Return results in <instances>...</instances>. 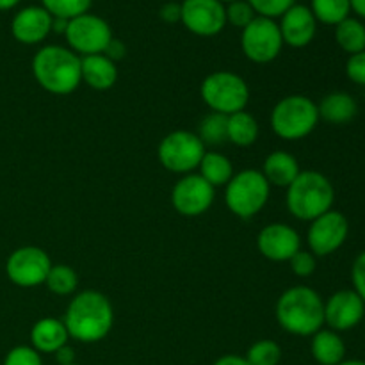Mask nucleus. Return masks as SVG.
<instances>
[{
    "label": "nucleus",
    "mask_w": 365,
    "mask_h": 365,
    "mask_svg": "<svg viewBox=\"0 0 365 365\" xmlns=\"http://www.w3.org/2000/svg\"><path fill=\"white\" fill-rule=\"evenodd\" d=\"M63 323L70 339L82 344H95L110 334L114 310L109 298L98 291H82L71 298L64 312Z\"/></svg>",
    "instance_id": "f257e3e1"
},
{
    "label": "nucleus",
    "mask_w": 365,
    "mask_h": 365,
    "mask_svg": "<svg viewBox=\"0 0 365 365\" xmlns=\"http://www.w3.org/2000/svg\"><path fill=\"white\" fill-rule=\"evenodd\" d=\"M282 330L298 337H312L324 327V302L317 291L296 285L282 292L274 307Z\"/></svg>",
    "instance_id": "f03ea898"
},
{
    "label": "nucleus",
    "mask_w": 365,
    "mask_h": 365,
    "mask_svg": "<svg viewBox=\"0 0 365 365\" xmlns=\"http://www.w3.org/2000/svg\"><path fill=\"white\" fill-rule=\"evenodd\" d=\"M82 57L61 45H45L32 57V75L45 91L70 95L82 84Z\"/></svg>",
    "instance_id": "7ed1b4c3"
},
{
    "label": "nucleus",
    "mask_w": 365,
    "mask_h": 365,
    "mask_svg": "<svg viewBox=\"0 0 365 365\" xmlns=\"http://www.w3.org/2000/svg\"><path fill=\"white\" fill-rule=\"evenodd\" d=\"M335 189L330 178L316 170L299 171L287 187L285 203L287 210L299 221H314L331 210Z\"/></svg>",
    "instance_id": "20e7f679"
},
{
    "label": "nucleus",
    "mask_w": 365,
    "mask_h": 365,
    "mask_svg": "<svg viewBox=\"0 0 365 365\" xmlns=\"http://www.w3.org/2000/svg\"><path fill=\"white\" fill-rule=\"evenodd\" d=\"M319 120L317 103L305 95H289L278 100L269 118L273 132L285 141H299L310 135Z\"/></svg>",
    "instance_id": "39448f33"
},
{
    "label": "nucleus",
    "mask_w": 365,
    "mask_h": 365,
    "mask_svg": "<svg viewBox=\"0 0 365 365\" xmlns=\"http://www.w3.org/2000/svg\"><path fill=\"white\" fill-rule=\"evenodd\" d=\"M271 195V185L259 170H241L234 173L225 185V202L228 210L241 220L257 216L266 207Z\"/></svg>",
    "instance_id": "423d86ee"
},
{
    "label": "nucleus",
    "mask_w": 365,
    "mask_h": 365,
    "mask_svg": "<svg viewBox=\"0 0 365 365\" xmlns=\"http://www.w3.org/2000/svg\"><path fill=\"white\" fill-rule=\"evenodd\" d=\"M200 95L210 113L225 116L246 110L250 102V88L241 75L228 70H217L207 75L200 88Z\"/></svg>",
    "instance_id": "0eeeda50"
},
{
    "label": "nucleus",
    "mask_w": 365,
    "mask_h": 365,
    "mask_svg": "<svg viewBox=\"0 0 365 365\" xmlns=\"http://www.w3.org/2000/svg\"><path fill=\"white\" fill-rule=\"evenodd\" d=\"M207 146L196 132L173 130L164 135L157 148V157L163 168L177 175H189L198 170Z\"/></svg>",
    "instance_id": "6e6552de"
},
{
    "label": "nucleus",
    "mask_w": 365,
    "mask_h": 365,
    "mask_svg": "<svg viewBox=\"0 0 365 365\" xmlns=\"http://www.w3.org/2000/svg\"><path fill=\"white\" fill-rule=\"evenodd\" d=\"M68 41V48L73 50L77 56H95L103 53L113 36V29L102 16L93 13H84L68 21V29L64 32Z\"/></svg>",
    "instance_id": "1a4fd4ad"
},
{
    "label": "nucleus",
    "mask_w": 365,
    "mask_h": 365,
    "mask_svg": "<svg viewBox=\"0 0 365 365\" xmlns=\"http://www.w3.org/2000/svg\"><path fill=\"white\" fill-rule=\"evenodd\" d=\"M241 48L246 59H250L252 63H273L284 48V39H282L278 21L257 16L248 27L242 29Z\"/></svg>",
    "instance_id": "9d476101"
},
{
    "label": "nucleus",
    "mask_w": 365,
    "mask_h": 365,
    "mask_svg": "<svg viewBox=\"0 0 365 365\" xmlns=\"http://www.w3.org/2000/svg\"><path fill=\"white\" fill-rule=\"evenodd\" d=\"M52 266L50 255L45 250L38 246H21L7 257L6 274L16 287L32 289L45 285Z\"/></svg>",
    "instance_id": "9b49d317"
},
{
    "label": "nucleus",
    "mask_w": 365,
    "mask_h": 365,
    "mask_svg": "<svg viewBox=\"0 0 365 365\" xmlns=\"http://www.w3.org/2000/svg\"><path fill=\"white\" fill-rule=\"evenodd\" d=\"M216 189L200 173L182 175L171 191V205L180 216L198 217L212 207Z\"/></svg>",
    "instance_id": "f8f14e48"
},
{
    "label": "nucleus",
    "mask_w": 365,
    "mask_h": 365,
    "mask_svg": "<svg viewBox=\"0 0 365 365\" xmlns=\"http://www.w3.org/2000/svg\"><path fill=\"white\" fill-rule=\"evenodd\" d=\"M349 234V223L339 210H328L323 216L310 221L307 232V242L316 257H328L337 252L346 242Z\"/></svg>",
    "instance_id": "ddd939ff"
},
{
    "label": "nucleus",
    "mask_w": 365,
    "mask_h": 365,
    "mask_svg": "<svg viewBox=\"0 0 365 365\" xmlns=\"http://www.w3.org/2000/svg\"><path fill=\"white\" fill-rule=\"evenodd\" d=\"M180 21L184 27L200 38L217 36L227 25L225 4L220 0H184Z\"/></svg>",
    "instance_id": "4468645a"
},
{
    "label": "nucleus",
    "mask_w": 365,
    "mask_h": 365,
    "mask_svg": "<svg viewBox=\"0 0 365 365\" xmlns=\"http://www.w3.org/2000/svg\"><path fill=\"white\" fill-rule=\"evenodd\" d=\"M364 316L365 303L353 289L337 291L324 302V324L337 334L359 327Z\"/></svg>",
    "instance_id": "2eb2a0df"
},
{
    "label": "nucleus",
    "mask_w": 365,
    "mask_h": 365,
    "mask_svg": "<svg viewBox=\"0 0 365 365\" xmlns=\"http://www.w3.org/2000/svg\"><path fill=\"white\" fill-rule=\"evenodd\" d=\"M257 248L271 262H289L302 250V237L285 223H271L259 232Z\"/></svg>",
    "instance_id": "dca6fc26"
},
{
    "label": "nucleus",
    "mask_w": 365,
    "mask_h": 365,
    "mask_svg": "<svg viewBox=\"0 0 365 365\" xmlns=\"http://www.w3.org/2000/svg\"><path fill=\"white\" fill-rule=\"evenodd\" d=\"M284 45L292 48H305L314 41L317 32V20L309 6L294 4L280 16L278 24Z\"/></svg>",
    "instance_id": "f3484780"
},
{
    "label": "nucleus",
    "mask_w": 365,
    "mask_h": 365,
    "mask_svg": "<svg viewBox=\"0 0 365 365\" xmlns=\"http://www.w3.org/2000/svg\"><path fill=\"white\" fill-rule=\"evenodd\" d=\"M52 20L43 6H27L11 20V34L21 45H39L52 32Z\"/></svg>",
    "instance_id": "a211bd4d"
},
{
    "label": "nucleus",
    "mask_w": 365,
    "mask_h": 365,
    "mask_svg": "<svg viewBox=\"0 0 365 365\" xmlns=\"http://www.w3.org/2000/svg\"><path fill=\"white\" fill-rule=\"evenodd\" d=\"M66 327L63 319L56 317H43L36 321L31 330V346L39 353V355H53L59 348L68 344Z\"/></svg>",
    "instance_id": "6ab92c4d"
},
{
    "label": "nucleus",
    "mask_w": 365,
    "mask_h": 365,
    "mask_svg": "<svg viewBox=\"0 0 365 365\" xmlns=\"http://www.w3.org/2000/svg\"><path fill=\"white\" fill-rule=\"evenodd\" d=\"M82 82L95 91H107L118 81L116 63L106 57L103 53L82 57L81 66Z\"/></svg>",
    "instance_id": "aec40b11"
},
{
    "label": "nucleus",
    "mask_w": 365,
    "mask_h": 365,
    "mask_svg": "<svg viewBox=\"0 0 365 365\" xmlns=\"http://www.w3.org/2000/svg\"><path fill=\"white\" fill-rule=\"evenodd\" d=\"M299 163L292 153L285 150H274L266 157L262 164V175L267 180V184L274 187H285L294 182V178L299 175Z\"/></svg>",
    "instance_id": "412c9836"
},
{
    "label": "nucleus",
    "mask_w": 365,
    "mask_h": 365,
    "mask_svg": "<svg viewBox=\"0 0 365 365\" xmlns=\"http://www.w3.org/2000/svg\"><path fill=\"white\" fill-rule=\"evenodd\" d=\"M310 353L319 365H339L346 360V344L337 331L321 328L317 334L312 335Z\"/></svg>",
    "instance_id": "4be33fe9"
},
{
    "label": "nucleus",
    "mask_w": 365,
    "mask_h": 365,
    "mask_svg": "<svg viewBox=\"0 0 365 365\" xmlns=\"http://www.w3.org/2000/svg\"><path fill=\"white\" fill-rule=\"evenodd\" d=\"M317 109H319L321 120L331 125H344L356 116L359 107H356L355 98L349 93L334 91L321 100Z\"/></svg>",
    "instance_id": "5701e85b"
},
{
    "label": "nucleus",
    "mask_w": 365,
    "mask_h": 365,
    "mask_svg": "<svg viewBox=\"0 0 365 365\" xmlns=\"http://www.w3.org/2000/svg\"><path fill=\"white\" fill-rule=\"evenodd\" d=\"M259 121L248 110H239L227 120V141L239 148H248L259 139Z\"/></svg>",
    "instance_id": "b1692460"
},
{
    "label": "nucleus",
    "mask_w": 365,
    "mask_h": 365,
    "mask_svg": "<svg viewBox=\"0 0 365 365\" xmlns=\"http://www.w3.org/2000/svg\"><path fill=\"white\" fill-rule=\"evenodd\" d=\"M200 175L212 185L214 189L225 187L234 177V166L230 159L220 152H205L198 166Z\"/></svg>",
    "instance_id": "393cba45"
},
{
    "label": "nucleus",
    "mask_w": 365,
    "mask_h": 365,
    "mask_svg": "<svg viewBox=\"0 0 365 365\" xmlns=\"http://www.w3.org/2000/svg\"><path fill=\"white\" fill-rule=\"evenodd\" d=\"M335 41L349 56L365 50V25L359 18L348 16L335 25Z\"/></svg>",
    "instance_id": "a878e982"
},
{
    "label": "nucleus",
    "mask_w": 365,
    "mask_h": 365,
    "mask_svg": "<svg viewBox=\"0 0 365 365\" xmlns=\"http://www.w3.org/2000/svg\"><path fill=\"white\" fill-rule=\"evenodd\" d=\"M310 11L317 21L324 25H339L349 16V0H310Z\"/></svg>",
    "instance_id": "bb28decb"
},
{
    "label": "nucleus",
    "mask_w": 365,
    "mask_h": 365,
    "mask_svg": "<svg viewBox=\"0 0 365 365\" xmlns=\"http://www.w3.org/2000/svg\"><path fill=\"white\" fill-rule=\"evenodd\" d=\"M46 289L57 296H70L78 287L77 271L66 264H53L45 280Z\"/></svg>",
    "instance_id": "cd10ccee"
},
{
    "label": "nucleus",
    "mask_w": 365,
    "mask_h": 365,
    "mask_svg": "<svg viewBox=\"0 0 365 365\" xmlns=\"http://www.w3.org/2000/svg\"><path fill=\"white\" fill-rule=\"evenodd\" d=\"M227 120L228 116L220 113H209L198 127V138L205 146H220L227 143Z\"/></svg>",
    "instance_id": "c85d7f7f"
},
{
    "label": "nucleus",
    "mask_w": 365,
    "mask_h": 365,
    "mask_svg": "<svg viewBox=\"0 0 365 365\" xmlns=\"http://www.w3.org/2000/svg\"><path fill=\"white\" fill-rule=\"evenodd\" d=\"M245 359L250 365H278L282 362V348L271 339H260L250 346Z\"/></svg>",
    "instance_id": "c756f323"
},
{
    "label": "nucleus",
    "mask_w": 365,
    "mask_h": 365,
    "mask_svg": "<svg viewBox=\"0 0 365 365\" xmlns=\"http://www.w3.org/2000/svg\"><path fill=\"white\" fill-rule=\"evenodd\" d=\"M91 4L93 0H41V6L53 18H64V20H71V18L89 13Z\"/></svg>",
    "instance_id": "7c9ffc66"
},
{
    "label": "nucleus",
    "mask_w": 365,
    "mask_h": 365,
    "mask_svg": "<svg viewBox=\"0 0 365 365\" xmlns=\"http://www.w3.org/2000/svg\"><path fill=\"white\" fill-rule=\"evenodd\" d=\"M225 14H227V24L234 25L237 29H245L257 18L255 11L250 6L248 0H234V2L225 6Z\"/></svg>",
    "instance_id": "2f4dec72"
},
{
    "label": "nucleus",
    "mask_w": 365,
    "mask_h": 365,
    "mask_svg": "<svg viewBox=\"0 0 365 365\" xmlns=\"http://www.w3.org/2000/svg\"><path fill=\"white\" fill-rule=\"evenodd\" d=\"M250 6L253 7L257 16L264 18H280L291 6H294V0H248Z\"/></svg>",
    "instance_id": "473e14b6"
},
{
    "label": "nucleus",
    "mask_w": 365,
    "mask_h": 365,
    "mask_svg": "<svg viewBox=\"0 0 365 365\" xmlns=\"http://www.w3.org/2000/svg\"><path fill=\"white\" fill-rule=\"evenodd\" d=\"M2 365H43V360L32 346H14L7 351Z\"/></svg>",
    "instance_id": "72a5a7b5"
},
{
    "label": "nucleus",
    "mask_w": 365,
    "mask_h": 365,
    "mask_svg": "<svg viewBox=\"0 0 365 365\" xmlns=\"http://www.w3.org/2000/svg\"><path fill=\"white\" fill-rule=\"evenodd\" d=\"M291 271L299 278H309L316 273L317 267V257L312 252H307V250H299L291 260Z\"/></svg>",
    "instance_id": "f704fd0d"
},
{
    "label": "nucleus",
    "mask_w": 365,
    "mask_h": 365,
    "mask_svg": "<svg viewBox=\"0 0 365 365\" xmlns=\"http://www.w3.org/2000/svg\"><path fill=\"white\" fill-rule=\"evenodd\" d=\"M346 75H348L349 81L365 88V50L349 56L348 63H346Z\"/></svg>",
    "instance_id": "c9c22d12"
},
{
    "label": "nucleus",
    "mask_w": 365,
    "mask_h": 365,
    "mask_svg": "<svg viewBox=\"0 0 365 365\" xmlns=\"http://www.w3.org/2000/svg\"><path fill=\"white\" fill-rule=\"evenodd\" d=\"M351 282H353V291H355L365 303V252L360 253V255L355 259V262H353Z\"/></svg>",
    "instance_id": "e433bc0d"
},
{
    "label": "nucleus",
    "mask_w": 365,
    "mask_h": 365,
    "mask_svg": "<svg viewBox=\"0 0 365 365\" xmlns=\"http://www.w3.org/2000/svg\"><path fill=\"white\" fill-rule=\"evenodd\" d=\"M159 16L166 24H178L182 18V6L178 2H166L160 7Z\"/></svg>",
    "instance_id": "4c0bfd02"
},
{
    "label": "nucleus",
    "mask_w": 365,
    "mask_h": 365,
    "mask_svg": "<svg viewBox=\"0 0 365 365\" xmlns=\"http://www.w3.org/2000/svg\"><path fill=\"white\" fill-rule=\"evenodd\" d=\"M103 56L109 57L113 63H118V61H121L127 56V46H125V43L121 39L113 38L109 41V45H107V48L103 50Z\"/></svg>",
    "instance_id": "58836bf2"
},
{
    "label": "nucleus",
    "mask_w": 365,
    "mask_h": 365,
    "mask_svg": "<svg viewBox=\"0 0 365 365\" xmlns=\"http://www.w3.org/2000/svg\"><path fill=\"white\" fill-rule=\"evenodd\" d=\"M56 360L59 365H70V364H75V349L70 348V346H63V348L57 349L56 353Z\"/></svg>",
    "instance_id": "ea45409f"
},
{
    "label": "nucleus",
    "mask_w": 365,
    "mask_h": 365,
    "mask_svg": "<svg viewBox=\"0 0 365 365\" xmlns=\"http://www.w3.org/2000/svg\"><path fill=\"white\" fill-rule=\"evenodd\" d=\"M214 365H250L245 356L239 355H223L214 362Z\"/></svg>",
    "instance_id": "a19ab883"
},
{
    "label": "nucleus",
    "mask_w": 365,
    "mask_h": 365,
    "mask_svg": "<svg viewBox=\"0 0 365 365\" xmlns=\"http://www.w3.org/2000/svg\"><path fill=\"white\" fill-rule=\"evenodd\" d=\"M68 21H70V20H64V18H53V20H52V32L64 36V32H66V29H68Z\"/></svg>",
    "instance_id": "79ce46f5"
},
{
    "label": "nucleus",
    "mask_w": 365,
    "mask_h": 365,
    "mask_svg": "<svg viewBox=\"0 0 365 365\" xmlns=\"http://www.w3.org/2000/svg\"><path fill=\"white\" fill-rule=\"evenodd\" d=\"M349 6L360 18H365V0H349Z\"/></svg>",
    "instance_id": "37998d69"
},
{
    "label": "nucleus",
    "mask_w": 365,
    "mask_h": 365,
    "mask_svg": "<svg viewBox=\"0 0 365 365\" xmlns=\"http://www.w3.org/2000/svg\"><path fill=\"white\" fill-rule=\"evenodd\" d=\"M21 0H0V11H9L16 7Z\"/></svg>",
    "instance_id": "c03bdc74"
},
{
    "label": "nucleus",
    "mask_w": 365,
    "mask_h": 365,
    "mask_svg": "<svg viewBox=\"0 0 365 365\" xmlns=\"http://www.w3.org/2000/svg\"><path fill=\"white\" fill-rule=\"evenodd\" d=\"M339 365H365L364 360H342Z\"/></svg>",
    "instance_id": "a18cd8bd"
},
{
    "label": "nucleus",
    "mask_w": 365,
    "mask_h": 365,
    "mask_svg": "<svg viewBox=\"0 0 365 365\" xmlns=\"http://www.w3.org/2000/svg\"><path fill=\"white\" fill-rule=\"evenodd\" d=\"M221 4H230V2H234V0H220Z\"/></svg>",
    "instance_id": "49530a36"
},
{
    "label": "nucleus",
    "mask_w": 365,
    "mask_h": 365,
    "mask_svg": "<svg viewBox=\"0 0 365 365\" xmlns=\"http://www.w3.org/2000/svg\"><path fill=\"white\" fill-rule=\"evenodd\" d=\"M70 365H78V364H70Z\"/></svg>",
    "instance_id": "de8ad7c7"
},
{
    "label": "nucleus",
    "mask_w": 365,
    "mask_h": 365,
    "mask_svg": "<svg viewBox=\"0 0 365 365\" xmlns=\"http://www.w3.org/2000/svg\"><path fill=\"white\" fill-rule=\"evenodd\" d=\"M294 2H296V0H294Z\"/></svg>",
    "instance_id": "09e8293b"
}]
</instances>
